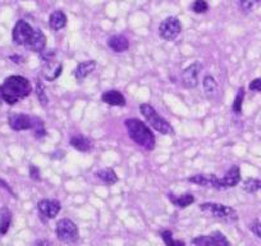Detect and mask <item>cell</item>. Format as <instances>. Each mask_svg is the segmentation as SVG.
Here are the masks:
<instances>
[{"instance_id":"6da1fadb","label":"cell","mask_w":261,"mask_h":246,"mask_svg":"<svg viewBox=\"0 0 261 246\" xmlns=\"http://www.w3.org/2000/svg\"><path fill=\"white\" fill-rule=\"evenodd\" d=\"M31 91L32 86L29 80L18 75L7 77L3 84L0 85V97L11 105L29 96Z\"/></svg>"},{"instance_id":"7a4b0ae2","label":"cell","mask_w":261,"mask_h":246,"mask_svg":"<svg viewBox=\"0 0 261 246\" xmlns=\"http://www.w3.org/2000/svg\"><path fill=\"white\" fill-rule=\"evenodd\" d=\"M125 127L128 130L129 137L136 142L140 146L145 147L146 150H154L155 145H156V139H155L154 134L151 130L136 118H129L125 120Z\"/></svg>"},{"instance_id":"3957f363","label":"cell","mask_w":261,"mask_h":246,"mask_svg":"<svg viewBox=\"0 0 261 246\" xmlns=\"http://www.w3.org/2000/svg\"><path fill=\"white\" fill-rule=\"evenodd\" d=\"M140 112L142 113L145 119H146L158 132H160V134L163 135H169L173 132V129L169 125V122H168L167 119H164L162 115L158 114L156 109H155L152 105L144 103V104L140 105Z\"/></svg>"},{"instance_id":"277c9868","label":"cell","mask_w":261,"mask_h":246,"mask_svg":"<svg viewBox=\"0 0 261 246\" xmlns=\"http://www.w3.org/2000/svg\"><path fill=\"white\" fill-rule=\"evenodd\" d=\"M200 209L220 220L233 222V220L238 219L236 209H233L232 207H228V205L220 204V203H204V204H200Z\"/></svg>"},{"instance_id":"5b68a950","label":"cell","mask_w":261,"mask_h":246,"mask_svg":"<svg viewBox=\"0 0 261 246\" xmlns=\"http://www.w3.org/2000/svg\"><path fill=\"white\" fill-rule=\"evenodd\" d=\"M57 237L64 243H74L79 241V227L71 219H60L55 227Z\"/></svg>"},{"instance_id":"8992f818","label":"cell","mask_w":261,"mask_h":246,"mask_svg":"<svg viewBox=\"0 0 261 246\" xmlns=\"http://www.w3.org/2000/svg\"><path fill=\"white\" fill-rule=\"evenodd\" d=\"M180 31H182V24L177 17H168L159 24L160 37L167 41L174 40L175 37L179 36Z\"/></svg>"},{"instance_id":"52a82bcc","label":"cell","mask_w":261,"mask_h":246,"mask_svg":"<svg viewBox=\"0 0 261 246\" xmlns=\"http://www.w3.org/2000/svg\"><path fill=\"white\" fill-rule=\"evenodd\" d=\"M34 32L35 29H32L31 24H29L26 21H23V19L18 21L16 23V26H14L13 32H12V37H13L14 44L26 47V45L29 44L31 37L34 36Z\"/></svg>"},{"instance_id":"ba28073f","label":"cell","mask_w":261,"mask_h":246,"mask_svg":"<svg viewBox=\"0 0 261 246\" xmlns=\"http://www.w3.org/2000/svg\"><path fill=\"white\" fill-rule=\"evenodd\" d=\"M202 71V64L200 62L190 64L182 72V84L187 89H193L199 85V75Z\"/></svg>"},{"instance_id":"9c48e42d","label":"cell","mask_w":261,"mask_h":246,"mask_svg":"<svg viewBox=\"0 0 261 246\" xmlns=\"http://www.w3.org/2000/svg\"><path fill=\"white\" fill-rule=\"evenodd\" d=\"M192 242L195 246H230L227 237L218 231L210 233V235L199 236V237L193 238Z\"/></svg>"},{"instance_id":"30bf717a","label":"cell","mask_w":261,"mask_h":246,"mask_svg":"<svg viewBox=\"0 0 261 246\" xmlns=\"http://www.w3.org/2000/svg\"><path fill=\"white\" fill-rule=\"evenodd\" d=\"M34 118L23 113H12L8 117V123L14 131H24V130H32Z\"/></svg>"},{"instance_id":"8fae6325","label":"cell","mask_w":261,"mask_h":246,"mask_svg":"<svg viewBox=\"0 0 261 246\" xmlns=\"http://www.w3.org/2000/svg\"><path fill=\"white\" fill-rule=\"evenodd\" d=\"M241 181V170L237 165H233L229 170L224 175V177L219 178L217 183V187L215 189L218 190H225L230 189V187L237 186Z\"/></svg>"},{"instance_id":"7c38bea8","label":"cell","mask_w":261,"mask_h":246,"mask_svg":"<svg viewBox=\"0 0 261 246\" xmlns=\"http://www.w3.org/2000/svg\"><path fill=\"white\" fill-rule=\"evenodd\" d=\"M37 209H39L40 214L42 217H45L46 219H53V218L57 217L58 213L62 209V207H60V203L58 200L42 199L37 204Z\"/></svg>"},{"instance_id":"4fadbf2b","label":"cell","mask_w":261,"mask_h":246,"mask_svg":"<svg viewBox=\"0 0 261 246\" xmlns=\"http://www.w3.org/2000/svg\"><path fill=\"white\" fill-rule=\"evenodd\" d=\"M62 71H63L62 63L55 62V60L53 59H49V60H45L41 73L45 80H47V81H54V80H57L58 77L62 75Z\"/></svg>"},{"instance_id":"5bb4252c","label":"cell","mask_w":261,"mask_h":246,"mask_svg":"<svg viewBox=\"0 0 261 246\" xmlns=\"http://www.w3.org/2000/svg\"><path fill=\"white\" fill-rule=\"evenodd\" d=\"M219 178L214 175V173H199V175H193L187 178L188 182L199 185V186L204 187H217V183Z\"/></svg>"},{"instance_id":"9a60e30c","label":"cell","mask_w":261,"mask_h":246,"mask_svg":"<svg viewBox=\"0 0 261 246\" xmlns=\"http://www.w3.org/2000/svg\"><path fill=\"white\" fill-rule=\"evenodd\" d=\"M45 46H46V36H45L44 32H42L41 30H35L34 36L31 37V40H30L29 44L26 45V47L29 50H31V52L42 53Z\"/></svg>"},{"instance_id":"2e32d148","label":"cell","mask_w":261,"mask_h":246,"mask_svg":"<svg viewBox=\"0 0 261 246\" xmlns=\"http://www.w3.org/2000/svg\"><path fill=\"white\" fill-rule=\"evenodd\" d=\"M108 46L115 53H123L129 47V41L123 35H114V36L109 37V40H108Z\"/></svg>"},{"instance_id":"e0dca14e","label":"cell","mask_w":261,"mask_h":246,"mask_svg":"<svg viewBox=\"0 0 261 246\" xmlns=\"http://www.w3.org/2000/svg\"><path fill=\"white\" fill-rule=\"evenodd\" d=\"M102 102L109 105H113V107H124L125 103H127L123 94H120L117 90H110V91L105 92L102 95Z\"/></svg>"},{"instance_id":"ac0fdd59","label":"cell","mask_w":261,"mask_h":246,"mask_svg":"<svg viewBox=\"0 0 261 246\" xmlns=\"http://www.w3.org/2000/svg\"><path fill=\"white\" fill-rule=\"evenodd\" d=\"M96 68V62L95 60H86V62H82L77 66L74 75H76V79L79 81H82L84 79H86L90 73L95 71Z\"/></svg>"},{"instance_id":"d6986e66","label":"cell","mask_w":261,"mask_h":246,"mask_svg":"<svg viewBox=\"0 0 261 246\" xmlns=\"http://www.w3.org/2000/svg\"><path fill=\"white\" fill-rule=\"evenodd\" d=\"M49 24L50 27H51V30H54V31H59V30L64 29L65 24H67V16L64 14V12H53L51 16H50L49 18Z\"/></svg>"},{"instance_id":"ffe728a7","label":"cell","mask_w":261,"mask_h":246,"mask_svg":"<svg viewBox=\"0 0 261 246\" xmlns=\"http://www.w3.org/2000/svg\"><path fill=\"white\" fill-rule=\"evenodd\" d=\"M12 223V213L8 208L0 210V236L6 235Z\"/></svg>"},{"instance_id":"44dd1931","label":"cell","mask_w":261,"mask_h":246,"mask_svg":"<svg viewBox=\"0 0 261 246\" xmlns=\"http://www.w3.org/2000/svg\"><path fill=\"white\" fill-rule=\"evenodd\" d=\"M71 145L74 149L80 150V152H90L92 149V142L89 139L84 136H73L71 139Z\"/></svg>"},{"instance_id":"7402d4cb","label":"cell","mask_w":261,"mask_h":246,"mask_svg":"<svg viewBox=\"0 0 261 246\" xmlns=\"http://www.w3.org/2000/svg\"><path fill=\"white\" fill-rule=\"evenodd\" d=\"M168 198H169L170 202L178 208H187L188 205L192 204L195 202V198H193L192 194H185L182 196H174L173 194H168Z\"/></svg>"},{"instance_id":"603a6c76","label":"cell","mask_w":261,"mask_h":246,"mask_svg":"<svg viewBox=\"0 0 261 246\" xmlns=\"http://www.w3.org/2000/svg\"><path fill=\"white\" fill-rule=\"evenodd\" d=\"M97 177L105 182L107 185H114V183L118 182V176L112 168H105V169H101L100 172L96 173Z\"/></svg>"},{"instance_id":"cb8c5ba5","label":"cell","mask_w":261,"mask_h":246,"mask_svg":"<svg viewBox=\"0 0 261 246\" xmlns=\"http://www.w3.org/2000/svg\"><path fill=\"white\" fill-rule=\"evenodd\" d=\"M243 190L247 194H255V192L260 191L261 190V180L258 178H247L243 182Z\"/></svg>"},{"instance_id":"d4e9b609","label":"cell","mask_w":261,"mask_h":246,"mask_svg":"<svg viewBox=\"0 0 261 246\" xmlns=\"http://www.w3.org/2000/svg\"><path fill=\"white\" fill-rule=\"evenodd\" d=\"M204 90L209 97H214L218 92V84L213 76H206L204 79Z\"/></svg>"},{"instance_id":"484cf974","label":"cell","mask_w":261,"mask_h":246,"mask_svg":"<svg viewBox=\"0 0 261 246\" xmlns=\"http://www.w3.org/2000/svg\"><path fill=\"white\" fill-rule=\"evenodd\" d=\"M160 236H162L163 241H164L167 246H185V242H183V241L174 240V238H173L172 232H170L169 230L162 231V232H160Z\"/></svg>"},{"instance_id":"4316f807","label":"cell","mask_w":261,"mask_h":246,"mask_svg":"<svg viewBox=\"0 0 261 246\" xmlns=\"http://www.w3.org/2000/svg\"><path fill=\"white\" fill-rule=\"evenodd\" d=\"M243 99H245V89H243V87H240V89H238L237 95H236V99L234 102H233V107H232L233 112H234L236 114H241V112H242Z\"/></svg>"},{"instance_id":"83f0119b","label":"cell","mask_w":261,"mask_h":246,"mask_svg":"<svg viewBox=\"0 0 261 246\" xmlns=\"http://www.w3.org/2000/svg\"><path fill=\"white\" fill-rule=\"evenodd\" d=\"M36 95H37V97H39L40 103H41L44 107L47 104V103H49V97H47L46 89H45L44 84H42L40 80L37 81V84H36Z\"/></svg>"},{"instance_id":"f1b7e54d","label":"cell","mask_w":261,"mask_h":246,"mask_svg":"<svg viewBox=\"0 0 261 246\" xmlns=\"http://www.w3.org/2000/svg\"><path fill=\"white\" fill-rule=\"evenodd\" d=\"M191 9L197 14L206 13L207 9H209V4H207L206 0H195L191 6Z\"/></svg>"},{"instance_id":"f546056e","label":"cell","mask_w":261,"mask_h":246,"mask_svg":"<svg viewBox=\"0 0 261 246\" xmlns=\"http://www.w3.org/2000/svg\"><path fill=\"white\" fill-rule=\"evenodd\" d=\"M32 130H34L35 137H36V139H41V137H44L45 135H46V130H45L44 127V123H42V120L39 119V118H34V127H32Z\"/></svg>"},{"instance_id":"4dcf8cb0","label":"cell","mask_w":261,"mask_h":246,"mask_svg":"<svg viewBox=\"0 0 261 246\" xmlns=\"http://www.w3.org/2000/svg\"><path fill=\"white\" fill-rule=\"evenodd\" d=\"M260 3L261 0H240V7L243 12H250Z\"/></svg>"},{"instance_id":"1f68e13d","label":"cell","mask_w":261,"mask_h":246,"mask_svg":"<svg viewBox=\"0 0 261 246\" xmlns=\"http://www.w3.org/2000/svg\"><path fill=\"white\" fill-rule=\"evenodd\" d=\"M248 89H250L251 91L261 92V77L252 80V81L250 82V86H248Z\"/></svg>"},{"instance_id":"d6a6232c","label":"cell","mask_w":261,"mask_h":246,"mask_svg":"<svg viewBox=\"0 0 261 246\" xmlns=\"http://www.w3.org/2000/svg\"><path fill=\"white\" fill-rule=\"evenodd\" d=\"M251 231H252V232L255 233V235L261 240V222L255 220V222L251 225Z\"/></svg>"},{"instance_id":"836d02e7","label":"cell","mask_w":261,"mask_h":246,"mask_svg":"<svg viewBox=\"0 0 261 246\" xmlns=\"http://www.w3.org/2000/svg\"><path fill=\"white\" fill-rule=\"evenodd\" d=\"M30 175H31V178H34V180H40V170L35 165L30 167Z\"/></svg>"},{"instance_id":"e575fe53","label":"cell","mask_w":261,"mask_h":246,"mask_svg":"<svg viewBox=\"0 0 261 246\" xmlns=\"http://www.w3.org/2000/svg\"><path fill=\"white\" fill-rule=\"evenodd\" d=\"M35 245L36 246H50L51 243L46 240H39V241H36V243H35Z\"/></svg>"},{"instance_id":"d590c367","label":"cell","mask_w":261,"mask_h":246,"mask_svg":"<svg viewBox=\"0 0 261 246\" xmlns=\"http://www.w3.org/2000/svg\"><path fill=\"white\" fill-rule=\"evenodd\" d=\"M0 186H4V187H6V189H7V190H8V191H9V192H11V194H12V195H14V194H13V191H12V190H11V187H9V186H8V185H7V183H6V182H4V181H2V180H0Z\"/></svg>"},{"instance_id":"8d00e7d4","label":"cell","mask_w":261,"mask_h":246,"mask_svg":"<svg viewBox=\"0 0 261 246\" xmlns=\"http://www.w3.org/2000/svg\"><path fill=\"white\" fill-rule=\"evenodd\" d=\"M2 100H3V99H2V97H0V105H2Z\"/></svg>"}]
</instances>
